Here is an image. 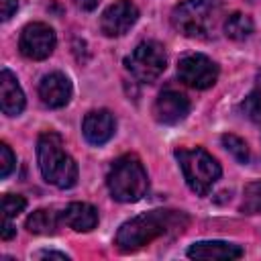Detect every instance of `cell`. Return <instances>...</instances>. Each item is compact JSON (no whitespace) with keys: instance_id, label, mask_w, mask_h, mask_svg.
Returning a JSON list of instances; mask_svg holds the SVG:
<instances>
[{"instance_id":"cell-1","label":"cell","mask_w":261,"mask_h":261,"mask_svg":"<svg viewBox=\"0 0 261 261\" xmlns=\"http://www.w3.org/2000/svg\"><path fill=\"white\" fill-rule=\"evenodd\" d=\"M188 224L186 214L175 212V210H151V212H143L130 220H126L124 224H120L114 245L122 251V253H130L137 251L145 245H149L151 241L171 232V230H184Z\"/></svg>"},{"instance_id":"cell-2","label":"cell","mask_w":261,"mask_h":261,"mask_svg":"<svg viewBox=\"0 0 261 261\" xmlns=\"http://www.w3.org/2000/svg\"><path fill=\"white\" fill-rule=\"evenodd\" d=\"M37 159L39 169L47 184L67 190L77 181V165L65 153L63 139L57 133H43L37 141Z\"/></svg>"},{"instance_id":"cell-3","label":"cell","mask_w":261,"mask_h":261,"mask_svg":"<svg viewBox=\"0 0 261 261\" xmlns=\"http://www.w3.org/2000/svg\"><path fill=\"white\" fill-rule=\"evenodd\" d=\"M222 18L218 0H184L171 12V24L190 39H208Z\"/></svg>"},{"instance_id":"cell-4","label":"cell","mask_w":261,"mask_h":261,"mask_svg":"<svg viewBox=\"0 0 261 261\" xmlns=\"http://www.w3.org/2000/svg\"><path fill=\"white\" fill-rule=\"evenodd\" d=\"M106 186L110 196L116 202H122V204L139 202L149 190V177L141 159L137 155L118 157L108 169Z\"/></svg>"},{"instance_id":"cell-5","label":"cell","mask_w":261,"mask_h":261,"mask_svg":"<svg viewBox=\"0 0 261 261\" xmlns=\"http://www.w3.org/2000/svg\"><path fill=\"white\" fill-rule=\"evenodd\" d=\"M175 159L181 167L186 184L198 196H206L222 173L218 161L208 151H204L200 147H196V149H175Z\"/></svg>"},{"instance_id":"cell-6","label":"cell","mask_w":261,"mask_h":261,"mask_svg":"<svg viewBox=\"0 0 261 261\" xmlns=\"http://www.w3.org/2000/svg\"><path fill=\"white\" fill-rule=\"evenodd\" d=\"M124 65L139 82L153 84L167 67L165 47L157 41H143L130 51V55H126Z\"/></svg>"},{"instance_id":"cell-7","label":"cell","mask_w":261,"mask_h":261,"mask_svg":"<svg viewBox=\"0 0 261 261\" xmlns=\"http://www.w3.org/2000/svg\"><path fill=\"white\" fill-rule=\"evenodd\" d=\"M177 77L194 90H206L216 84L218 65L202 53H188L177 61Z\"/></svg>"},{"instance_id":"cell-8","label":"cell","mask_w":261,"mask_h":261,"mask_svg":"<svg viewBox=\"0 0 261 261\" xmlns=\"http://www.w3.org/2000/svg\"><path fill=\"white\" fill-rule=\"evenodd\" d=\"M55 31L45 22H31L22 29L18 39V49L27 59L41 61L49 57L55 49Z\"/></svg>"},{"instance_id":"cell-9","label":"cell","mask_w":261,"mask_h":261,"mask_svg":"<svg viewBox=\"0 0 261 261\" xmlns=\"http://www.w3.org/2000/svg\"><path fill=\"white\" fill-rule=\"evenodd\" d=\"M139 20V8L130 0H116L100 16V29L106 37H122Z\"/></svg>"},{"instance_id":"cell-10","label":"cell","mask_w":261,"mask_h":261,"mask_svg":"<svg viewBox=\"0 0 261 261\" xmlns=\"http://www.w3.org/2000/svg\"><path fill=\"white\" fill-rule=\"evenodd\" d=\"M188 114H190V100L177 90H163L153 104V116L161 124H177Z\"/></svg>"},{"instance_id":"cell-11","label":"cell","mask_w":261,"mask_h":261,"mask_svg":"<svg viewBox=\"0 0 261 261\" xmlns=\"http://www.w3.org/2000/svg\"><path fill=\"white\" fill-rule=\"evenodd\" d=\"M39 98L49 108H61L71 98V82L65 73L53 71L41 77L39 82Z\"/></svg>"},{"instance_id":"cell-12","label":"cell","mask_w":261,"mask_h":261,"mask_svg":"<svg viewBox=\"0 0 261 261\" xmlns=\"http://www.w3.org/2000/svg\"><path fill=\"white\" fill-rule=\"evenodd\" d=\"M114 128H116V122H114V116L100 108V110H92L84 116V122H82V133H84V139L90 143V145H104L112 139L114 135Z\"/></svg>"},{"instance_id":"cell-13","label":"cell","mask_w":261,"mask_h":261,"mask_svg":"<svg viewBox=\"0 0 261 261\" xmlns=\"http://www.w3.org/2000/svg\"><path fill=\"white\" fill-rule=\"evenodd\" d=\"M0 106L8 116H18L24 110V92L10 69L0 71Z\"/></svg>"},{"instance_id":"cell-14","label":"cell","mask_w":261,"mask_h":261,"mask_svg":"<svg viewBox=\"0 0 261 261\" xmlns=\"http://www.w3.org/2000/svg\"><path fill=\"white\" fill-rule=\"evenodd\" d=\"M188 257L192 259H216V261H230L243 257V249L239 245L226 241H200L188 249Z\"/></svg>"},{"instance_id":"cell-15","label":"cell","mask_w":261,"mask_h":261,"mask_svg":"<svg viewBox=\"0 0 261 261\" xmlns=\"http://www.w3.org/2000/svg\"><path fill=\"white\" fill-rule=\"evenodd\" d=\"M61 220L75 232H90L98 224V210L88 202H71L63 210Z\"/></svg>"},{"instance_id":"cell-16","label":"cell","mask_w":261,"mask_h":261,"mask_svg":"<svg viewBox=\"0 0 261 261\" xmlns=\"http://www.w3.org/2000/svg\"><path fill=\"white\" fill-rule=\"evenodd\" d=\"M59 226V218L53 210L39 208L27 218V230L33 234H53Z\"/></svg>"},{"instance_id":"cell-17","label":"cell","mask_w":261,"mask_h":261,"mask_svg":"<svg viewBox=\"0 0 261 261\" xmlns=\"http://www.w3.org/2000/svg\"><path fill=\"white\" fill-rule=\"evenodd\" d=\"M253 33V20L251 16L243 14V12H232L230 16H226L224 20V35L232 41H245L247 37H251Z\"/></svg>"},{"instance_id":"cell-18","label":"cell","mask_w":261,"mask_h":261,"mask_svg":"<svg viewBox=\"0 0 261 261\" xmlns=\"http://www.w3.org/2000/svg\"><path fill=\"white\" fill-rule=\"evenodd\" d=\"M241 212L243 214H261V179L245 186Z\"/></svg>"},{"instance_id":"cell-19","label":"cell","mask_w":261,"mask_h":261,"mask_svg":"<svg viewBox=\"0 0 261 261\" xmlns=\"http://www.w3.org/2000/svg\"><path fill=\"white\" fill-rule=\"evenodd\" d=\"M222 145L239 163H249L251 153H249L247 143L241 137H237V135H222Z\"/></svg>"},{"instance_id":"cell-20","label":"cell","mask_w":261,"mask_h":261,"mask_svg":"<svg viewBox=\"0 0 261 261\" xmlns=\"http://www.w3.org/2000/svg\"><path fill=\"white\" fill-rule=\"evenodd\" d=\"M241 108H243V112H245L247 118H251L253 122H259L261 124V77H259L255 90L243 100Z\"/></svg>"},{"instance_id":"cell-21","label":"cell","mask_w":261,"mask_h":261,"mask_svg":"<svg viewBox=\"0 0 261 261\" xmlns=\"http://www.w3.org/2000/svg\"><path fill=\"white\" fill-rule=\"evenodd\" d=\"M24 206H27V200H24L22 196H18V194H6V196L2 198V212H4V216H8V218L18 216V214L24 210Z\"/></svg>"},{"instance_id":"cell-22","label":"cell","mask_w":261,"mask_h":261,"mask_svg":"<svg viewBox=\"0 0 261 261\" xmlns=\"http://www.w3.org/2000/svg\"><path fill=\"white\" fill-rule=\"evenodd\" d=\"M14 165H16V157H14L12 149L6 143H2L0 145V175L2 177H8L10 171L14 169Z\"/></svg>"},{"instance_id":"cell-23","label":"cell","mask_w":261,"mask_h":261,"mask_svg":"<svg viewBox=\"0 0 261 261\" xmlns=\"http://www.w3.org/2000/svg\"><path fill=\"white\" fill-rule=\"evenodd\" d=\"M18 8V0H0V14L2 20H8Z\"/></svg>"},{"instance_id":"cell-24","label":"cell","mask_w":261,"mask_h":261,"mask_svg":"<svg viewBox=\"0 0 261 261\" xmlns=\"http://www.w3.org/2000/svg\"><path fill=\"white\" fill-rule=\"evenodd\" d=\"M14 234H16V228H14V224H12V218L4 216V220H2V230H0V237H2L4 241H8V239H12Z\"/></svg>"},{"instance_id":"cell-25","label":"cell","mask_w":261,"mask_h":261,"mask_svg":"<svg viewBox=\"0 0 261 261\" xmlns=\"http://www.w3.org/2000/svg\"><path fill=\"white\" fill-rule=\"evenodd\" d=\"M37 257H41V259H69L65 253H59V251H39Z\"/></svg>"},{"instance_id":"cell-26","label":"cell","mask_w":261,"mask_h":261,"mask_svg":"<svg viewBox=\"0 0 261 261\" xmlns=\"http://www.w3.org/2000/svg\"><path fill=\"white\" fill-rule=\"evenodd\" d=\"M75 4L84 10H94L98 6V0H75Z\"/></svg>"}]
</instances>
